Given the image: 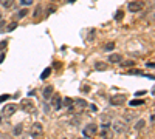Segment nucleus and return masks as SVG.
<instances>
[{"mask_svg": "<svg viewBox=\"0 0 155 139\" xmlns=\"http://www.w3.org/2000/svg\"><path fill=\"white\" fill-rule=\"evenodd\" d=\"M42 133H44V125H42L41 122H36V124H33L31 131H30L31 137H33V139H39V137H42Z\"/></svg>", "mask_w": 155, "mask_h": 139, "instance_id": "nucleus-1", "label": "nucleus"}, {"mask_svg": "<svg viewBox=\"0 0 155 139\" xmlns=\"http://www.w3.org/2000/svg\"><path fill=\"white\" fill-rule=\"evenodd\" d=\"M99 136H101L102 139H113V130L110 128V124H102V125H101Z\"/></svg>", "mask_w": 155, "mask_h": 139, "instance_id": "nucleus-2", "label": "nucleus"}, {"mask_svg": "<svg viewBox=\"0 0 155 139\" xmlns=\"http://www.w3.org/2000/svg\"><path fill=\"white\" fill-rule=\"evenodd\" d=\"M126 102H127L126 94H115V96L110 97V104L115 105V107H121V105H124Z\"/></svg>", "mask_w": 155, "mask_h": 139, "instance_id": "nucleus-3", "label": "nucleus"}, {"mask_svg": "<svg viewBox=\"0 0 155 139\" xmlns=\"http://www.w3.org/2000/svg\"><path fill=\"white\" fill-rule=\"evenodd\" d=\"M96 133H98V125L96 124H88V125H85V128L82 130V134L85 137H93Z\"/></svg>", "mask_w": 155, "mask_h": 139, "instance_id": "nucleus-4", "label": "nucleus"}, {"mask_svg": "<svg viewBox=\"0 0 155 139\" xmlns=\"http://www.w3.org/2000/svg\"><path fill=\"white\" fill-rule=\"evenodd\" d=\"M16 111H17V105H16V104H6V105L3 107V110H2V115H3L5 118H11Z\"/></svg>", "mask_w": 155, "mask_h": 139, "instance_id": "nucleus-5", "label": "nucleus"}, {"mask_svg": "<svg viewBox=\"0 0 155 139\" xmlns=\"http://www.w3.org/2000/svg\"><path fill=\"white\" fill-rule=\"evenodd\" d=\"M144 8V3L141 2V0H134V2H130L129 3V6H127V9L130 11V12H138V11H141Z\"/></svg>", "mask_w": 155, "mask_h": 139, "instance_id": "nucleus-6", "label": "nucleus"}, {"mask_svg": "<svg viewBox=\"0 0 155 139\" xmlns=\"http://www.w3.org/2000/svg\"><path fill=\"white\" fill-rule=\"evenodd\" d=\"M110 127H112L113 131H116V133H124V131L127 130V125H126V122H123V121L113 122V125H110Z\"/></svg>", "mask_w": 155, "mask_h": 139, "instance_id": "nucleus-7", "label": "nucleus"}, {"mask_svg": "<svg viewBox=\"0 0 155 139\" xmlns=\"http://www.w3.org/2000/svg\"><path fill=\"white\" fill-rule=\"evenodd\" d=\"M53 91H54V88L51 87V85H47V87L44 88V91H42L44 99H45V100H50V97L53 96Z\"/></svg>", "mask_w": 155, "mask_h": 139, "instance_id": "nucleus-8", "label": "nucleus"}, {"mask_svg": "<svg viewBox=\"0 0 155 139\" xmlns=\"http://www.w3.org/2000/svg\"><path fill=\"white\" fill-rule=\"evenodd\" d=\"M22 108L25 110V111H34V104L31 102V100L30 99H27V100H23V102H22Z\"/></svg>", "mask_w": 155, "mask_h": 139, "instance_id": "nucleus-9", "label": "nucleus"}, {"mask_svg": "<svg viewBox=\"0 0 155 139\" xmlns=\"http://www.w3.org/2000/svg\"><path fill=\"white\" fill-rule=\"evenodd\" d=\"M121 60H123V54H116V53H113V54L109 56V62H110V64H120Z\"/></svg>", "mask_w": 155, "mask_h": 139, "instance_id": "nucleus-10", "label": "nucleus"}, {"mask_svg": "<svg viewBox=\"0 0 155 139\" xmlns=\"http://www.w3.org/2000/svg\"><path fill=\"white\" fill-rule=\"evenodd\" d=\"M51 104H53V105H51V107H53V110H61V97L56 94L53 97V102H51Z\"/></svg>", "mask_w": 155, "mask_h": 139, "instance_id": "nucleus-11", "label": "nucleus"}, {"mask_svg": "<svg viewBox=\"0 0 155 139\" xmlns=\"http://www.w3.org/2000/svg\"><path fill=\"white\" fill-rule=\"evenodd\" d=\"M0 5L8 9V8H11L12 5H14V0H0Z\"/></svg>", "mask_w": 155, "mask_h": 139, "instance_id": "nucleus-12", "label": "nucleus"}, {"mask_svg": "<svg viewBox=\"0 0 155 139\" xmlns=\"http://www.w3.org/2000/svg\"><path fill=\"white\" fill-rule=\"evenodd\" d=\"M27 16H28V9H27V6L22 8V9L17 12V19H23V17H27Z\"/></svg>", "mask_w": 155, "mask_h": 139, "instance_id": "nucleus-13", "label": "nucleus"}, {"mask_svg": "<svg viewBox=\"0 0 155 139\" xmlns=\"http://www.w3.org/2000/svg\"><path fill=\"white\" fill-rule=\"evenodd\" d=\"M146 102L144 100H141V99H134V100H130V105L132 107H141V105H144Z\"/></svg>", "mask_w": 155, "mask_h": 139, "instance_id": "nucleus-14", "label": "nucleus"}, {"mask_svg": "<svg viewBox=\"0 0 155 139\" xmlns=\"http://www.w3.org/2000/svg\"><path fill=\"white\" fill-rule=\"evenodd\" d=\"M95 68L99 70V71H104V70H107V64H104V62H96Z\"/></svg>", "mask_w": 155, "mask_h": 139, "instance_id": "nucleus-15", "label": "nucleus"}, {"mask_svg": "<svg viewBox=\"0 0 155 139\" xmlns=\"http://www.w3.org/2000/svg\"><path fill=\"white\" fill-rule=\"evenodd\" d=\"M120 64H121V67H135L134 60H121Z\"/></svg>", "mask_w": 155, "mask_h": 139, "instance_id": "nucleus-16", "label": "nucleus"}, {"mask_svg": "<svg viewBox=\"0 0 155 139\" xmlns=\"http://www.w3.org/2000/svg\"><path fill=\"white\" fill-rule=\"evenodd\" d=\"M144 125H146V121H143V119H141V121H138L137 124H135V130H141V128H144Z\"/></svg>", "mask_w": 155, "mask_h": 139, "instance_id": "nucleus-17", "label": "nucleus"}, {"mask_svg": "<svg viewBox=\"0 0 155 139\" xmlns=\"http://www.w3.org/2000/svg\"><path fill=\"white\" fill-rule=\"evenodd\" d=\"M50 74H51V68L48 67V68H45V70H44V73L41 74V79H42V81H44V79H47Z\"/></svg>", "mask_w": 155, "mask_h": 139, "instance_id": "nucleus-18", "label": "nucleus"}, {"mask_svg": "<svg viewBox=\"0 0 155 139\" xmlns=\"http://www.w3.org/2000/svg\"><path fill=\"white\" fill-rule=\"evenodd\" d=\"M17 28V22H11L6 25V31H12V30H16Z\"/></svg>", "mask_w": 155, "mask_h": 139, "instance_id": "nucleus-19", "label": "nucleus"}, {"mask_svg": "<svg viewBox=\"0 0 155 139\" xmlns=\"http://www.w3.org/2000/svg\"><path fill=\"white\" fill-rule=\"evenodd\" d=\"M73 104H74L73 99H70V97H65V99H64V105H65V107H71Z\"/></svg>", "mask_w": 155, "mask_h": 139, "instance_id": "nucleus-20", "label": "nucleus"}, {"mask_svg": "<svg viewBox=\"0 0 155 139\" xmlns=\"http://www.w3.org/2000/svg\"><path fill=\"white\" fill-rule=\"evenodd\" d=\"M22 128H23L22 124H19V125H16V127H14V131H12V133H14L16 136H19V134L22 133Z\"/></svg>", "mask_w": 155, "mask_h": 139, "instance_id": "nucleus-21", "label": "nucleus"}, {"mask_svg": "<svg viewBox=\"0 0 155 139\" xmlns=\"http://www.w3.org/2000/svg\"><path fill=\"white\" fill-rule=\"evenodd\" d=\"M123 16H124V12H123V11H116V14H115V20H116V22L123 20Z\"/></svg>", "mask_w": 155, "mask_h": 139, "instance_id": "nucleus-22", "label": "nucleus"}, {"mask_svg": "<svg viewBox=\"0 0 155 139\" xmlns=\"http://www.w3.org/2000/svg\"><path fill=\"white\" fill-rule=\"evenodd\" d=\"M95 33H96L95 30H90V34L87 36V42H92V40L95 39Z\"/></svg>", "mask_w": 155, "mask_h": 139, "instance_id": "nucleus-23", "label": "nucleus"}, {"mask_svg": "<svg viewBox=\"0 0 155 139\" xmlns=\"http://www.w3.org/2000/svg\"><path fill=\"white\" fill-rule=\"evenodd\" d=\"M20 3H22L23 6H30V5L34 3V0H20Z\"/></svg>", "mask_w": 155, "mask_h": 139, "instance_id": "nucleus-24", "label": "nucleus"}, {"mask_svg": "<svg viewBox=\"0 0 155 139\" xmlns=\"http://www.w3.org/2000/svg\"><path fill=\"white\" fill-rule=\"evenodd\" d=\"M113 48H115V42H109V43L104 46L106 51H110V49H113Z\"/></svg>", "mask_w": 155, "mask_h": 139, "instance_id": "nucleus-25", "label": "nucleus"}, {"mask_svg": "<svg viewBox=\"0 0 155 139\" xmlns=\"http://www.w3.org/2000/svg\"><path fill=\"white\" fill-rule=\"evenodd\" d=\"M134 113H130V111H129V113H126V121H132L134 119Z\"/></svg>", "mask_w": 155, "mask_h": 139, "instance_id": "nucleus-26", "label": "nucleus"}, {"mask_svg": "<svg viewBox=\"0 0 155 139\" xmlns=\"http://www.w3.org/2000/svg\"><path fill=\"white\" fill-rule=\"evenodd\" d=\"M8 99H9V94H3V96H0V104L5 102V100H8Z\"/></svg>", "mask_w": 155, "mask_h": 139, "instance_id": "nucleus-27", "label": "nucleus"}, {"mask_svg": "<svg viewBox=\"0 0 155 139\" xmlns=\"http://www.w3.org/2000/svg\"><path fill=\"white\" fill-rule=\"evenodd\" d=\"M129 74H141V71H138V70H130V71H129Z\"/></svg>", "mask_w": 155, "mask_h": 139, "instance_id": "nucleus-28", "label": "nucleus"}, {"mask_svg": "<svg viewBox=\"0 0 155 139\" xmlns=\"http://www.w3.org/2000/svg\"><path fill=\"white\" fill-rule=\"evenodd\" d=\"M34 16H36V17H39V16H41V6H39V8L36 9V12H34Z\"/></svg>", "mask_w": 155, "mask_h": 139, "instance_id": "nucleus-29", "label": "nucleus"}, {"mask_svg": "<svg viewBox=\"0 0 155 139\" xmlns=\"http://www.w3.org/2000/svg\"><path fill=\"white\" fill-rule=\"evenodd\" d=\"M5 27H6V23H5L2 19H0V30H2V28H5Z\"/></svg>", "mask_w": 155, "mask_h": 139, "instance_id": "nucleus-30", "label": "nucleus"}, {"mask_svg": "<svg viewBox=\"0 0 155 139\" xmlns=\"http://www.w3.org/2000/svg\"><path fill=\"white\" fill-rule=\"evenodd\" d=\"M135 94H137V96H143V94H146V91H143V90H141V91H137Z\"/></svg>", "mask_w": 155, "mask_h": 139, "instance_id": "nucleus-31", "label": "nucleus"}, {"mask_svg": "<svg viewBox=\"0 0 155 139\" xmlns=\"http://www.w3.org/2000/svg\"><path fill=\"white\" fill-rule=\"evenodd\" d=\"M147 67L149 68H153V62H147Z\"/></svg>", "mask_w": 155, "mask_h": 139, "instance_id": "nucleus-32", "label": "nucleus"}, {"mask_svg": "<svg viewBox=\"0 0 155 139\" xmlns=\"http://www.w3.org/2000/svg\"><path fill=\"white\" fill-rule=\"evenodd\" d=\"M73 2H76V0H68V3H73Z\"/></svg>", "mask_w": 155, "mask_h": 139, "instance_id": "nucleus-33", "label": "nucleus"}, {"mask_svg": "<svg viewBox=\"0 0 155 139\" xmlns=\"http://www.w3.org/2000/svg\"><path fill=\"white\" fill-rule=\"evenodd\" d=\"M51 2H56V0H51Z\"/></svg>", "mask_w": 155, "mask_h": 139, "instance_id": "nucleus-34", "label": "nucleus"}, {"mask_svg": "<svg viewBox=\"0 0 155 139\" xmlns=\"http://www.w3.org/2000/svg\"><path fill=\"white\" fill-rule=\"evenodd\" d=\"M0 19H2V14H0Z\"/></svg>", "mask_w": 155, "mask_h": 139, "instance_id": "nucleus-35", "label": "nucleus"}]
</instances>
